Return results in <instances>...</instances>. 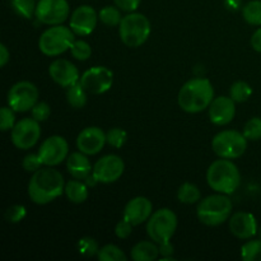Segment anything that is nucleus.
Wrapping results in <instances>:
<instances>
[{"instance_id": "36", "label": "nucleus", "mask_w": 261, "mask_h": 261, "mask_svg": "<svg viewBox=\"0 0 261 261\" xmlns=\"http://www.w3.org/2000/svg\"><path fill=\"white\" fill-rule=\"evenodd\" d=\"M14 110L9 106H4L0 110V129L2 132L12 130L15 125V115Z\"/></svg>"}, {"instance_id": "38", "label": "nucleus", "mask_w": 261, "mask_h": 261, "mask_svg": "<svg viewBox=\"0 0 261 261\" xmlns=\"http://www.w3.org/2000/svg\"><path fill=\"white\" fill-rule=\"evenodd\" d=\"M31 114L33 119L37 120L38 122L46 121L51 115V107L48 106L47 102H37L31 110Z\"/></svg>"}, {"instance_id": "42", "label": "nucleus", "mask_w": 261, "mask_h": 261, "mask_svg": "<svg viewBox=\"0 0 261 261\" xmlns=\"http://www.w3.org/2000/svg\"><path fill=\"white\" fill-rule=\"evenodd\" d=\"M160 246V255L162 256V259L167 260V259H171V257L173 256V246L172 244H171V241L168 242H165V244H161L158 245Z\"/></svg>"}, {"instance_id": "18", "label": "nucleus", "mask_w": 261, "mask_h": 261, "mask_svg": "<svg viewBox=\"0 0 261 261\" xmlns=\"http://www.w3.org/2000/svg\"><path fill=\"white\" fill-rule=\"evenodd\" d=\"M236 116V102L231 97H217L209 106V119L211 122L218 126L229 124Z\"/></svg>"}, {"instance_id": "10", "label": "nucleus", "mask_w": 261, "mask_h": 261, "mask_svg": "<svg viewBox=\"0 0 261 261\" xmlns=\"http://www.w3.org/2000/svg\"><path fill=\"white\" fill-rule=\"evenodd\" d=\"M12 143L18 149H31L37 144L41 138L40 122L32 117H25L20 121L15 122L12 129Z\"/></svg>"}, {"instance_id": "31", "label": "nucleus", "mask_w": 261, "mask_h": 261, "mask_svg": "<svg viewBox=\"0 0 261 261\" xmlns=\"http://www.w3.org/2000/svg\"><path fill=\"white\" fill-rule=\"evenodd\" d=\"M13 9L15 10L17 14L25 19H31L33 14L36 13V5L37 3L35 0H10Z\"/></svg>"}, {"instance_id": "41", "label": "nucleus", "mask_w": 261, "mask_h": 261, "mask_svg": "<svg viewBox=\"0 0 261 261\" xmlns=\"http://www.w3.org/2000/svg\"><path fill=\"white\" fill-rule=\"evenodd\" d=\"M116 7H119L122 12L133 13L139 8L142 0H114Z\"/></svg>"}, {"instance_id": "24", "label": "nucleus", "mask_w": 261, "mask_h": 261, "mask_svg": "<svg viewBox=\"0 0 261 261\" xmlns=\"http://www.w3.org/2000/svg\"><path fill=\"white\" fill-rule=\"evenodd\" d=\"M87 93L88 92L79 82V83L74 84L66 89V101L74 109H83L87 105V99H88Z\"/></svg>"}, {"instance_id": "32", "label": "nucleus", "mask_w": 261, "mask_h": 261, "mask_svg": "<svg viewBox=\"0 0 261 261\" xmlns=\"http://www.w3.org/2000/svg\"><path fill=\"white\" fill-rule=\"evenodd\" d=\"M70 53L71 56L76 60L81 61H86L91 58L92 55V47L88 42L83 40H75L73 42L70 47Z\"/></svg>"}, {"instance_id": "37", "label": "nucleus", "mask_w": 261, "mask_h": 261, "mask_svg": "<svg viewBox=\"0 0 261 261\" xmlns=\"http://www.w3.org/2000/svg\"><path fill=\"white\" fill-rule=\"evenodd\" d=\"M27 216V211L23 205H12L5 211V219L9 223H19Z\"/></svg>"}, {"instance_id": "40", "label": "nucleus", "mask_w": 261, "mask_h": 261, "mask_svg": "<svg viewBox=\"0 0 261 261\" xmlns=\"http://www.w3.org/2000/svg\"><path fill=\"white\" fill-rule=\"evenodd\" d=\"M133 227L134 226H133L130 222H127L126 219H122V221H120L119 223L116 224V227H115V234L121 240L127 239V237L132 234Z\"/></svg>"}, {"instance_id": "29", "label": "nucleus", "mask_w": 261, "mask_h": 261, "mask_svg": "<svg viewBox=\"0 0 261 261\" xmlns=\"http://www.w3.org/2000/svg\"><path fill=\"white\" fill-rule=\"evenodd\" d=\"M241 257L245 261H261V240H251L242 245Z\"/></svg>"}, {"instance_id": "2", "label": "nucleus", "mask_w": 261, "mask_h": 261, "mask_svg": "<svg viewBox=\"0 0 261 261\" xmlns=\"http://www.w3.org/2000/svg\"><path fill=\"white\" fill-rule=\"evenodd\" d=\"M214 99V88L205 78H194L181 87L177 96L178 106L188 114H199L209 109Z\"/></svg>"}, {"instance_id": "17", "label": "nucleus", "mask_w": 261, "mask_h": 261, "mask_svg": "<svg viewBox=\"0 0 261 261\" xmlns=\"http://www.w3.org/2000/svg\"><path fill=\"white\" fill-rule=\"evenodd\" d=\"M107 143L106 133L98 126H88L79 133L76 147L87 155H94L103 149Z\"/></svg>"}, {"instance_id": "21", "label": "nucleus", "mask_w": 261, "mask_h": 261, "mask_svg": "<svg viewBox=\"0 0 261 261\" xmlns=\"http://www.w3.org/2000/svg\"><path fill=\"white\" fill-rule=\"evenodd\" d=\"M66 168L68 172L76 180H86L92 172V165L87 154L79 152H73L66 158Z\"/></svg>"}, {"instance_id": "27", "label": "nucleus", "mask_w": 261, "mask_h": 261, "mask_svg": "<svg viewBox=\"0 0 261 261\" xmlns=\"http://www.w3.org/2000/svg\"><path fill=\"white\" fill-rule=\"evenodd\" d=\"M242 17L249 24L261 25V0H251L242 8Z\"/></svg>"}, {"instance_id": "4", "label": "nucleus", "mask_w": 261, "mask_h": 261, "mask_svg": "<svg viewBox=\"0 0 261 261\" xmlns=\"http://www.w3.org/2000/svg\"><path fill=\"white\" fill-rule=\"evenodd\" d=\"M232 200L226 194H214L206 196L199 203L196 208V216L199 221L209 227H217L223 224L232 214Z\"/></svg>"}, {"instance_id": "44", "label": "nucleus", "mask_w": 261, "mask_h": 261, "mask_svg": "<svg viewBox=\"0 0 261 261\" xmlns=\"http://www.w3.org/2000/svg\"><path fill=\"white\" fill-rule=\"evenodd\" d=\"M251 46L255 51L261 54V28L256 30L251 37Z\"/></svg>"}, {"instance_id": "43", "label": "nucleus", "mask_w": 261, "mask_h": 261, "mask_svg": "<svg viewBox=\"0 0 261 261\" xmlns=\"http://www.w3.org/2000/svg\"><path fill=\"white\" fill-rule=\"evenodd\" d=\"M9 60H10L9 50H8V47L4 45V43H0V66L4 68Z\"/></svg>"}, {"instance_id": "34", "label": "nucleus", "mask_w": 261, "mask_h": 261, "mask_svg": "<svg viewBox=\"0 0 261 261\" xmlns=\"http://www.w3.org/2000/svg\"><path fill=\"white\" fill-rule=\"evenodd\" d=\"M76 246H78L79 254L83 255V256L86 257L94 256V255L98 254L99 251L98 244H97L96 240L92 239V237H83V239L79 240Z\"/></svg>"}, {"instance_id": "19", "label": "nucleus", "mask_w": 261, "mask_h": 261, "mask_svg": "<svg viewBox=\"0 0 261 261\" xmlns=\"http://www.w3.org/2000/svg\"><path fill=\"white\" fill-rule=\"evenodd\" d=\"M229 231L240 240H250L257 233L256 218L247 212H236L229 217Z\"/></svg>"}, {"instance_id": "20", "label": "nucleus", "mask_w": 261, "mask_h": 261, "mask_svg": "<svg viewBox=\"0 0 261 261\" xmlns=\"http://www.w3.org/2000/svg\"><path fill=\"white\" fill-rule=\"evenodd\" d=\"M153 214V204L145 196H137L132 200L127 201L124 209V219L133 224V226H139L144 223L150 216Z\"/></svg>"}, {"instance_id": "45", "label": "nucleus", "mask_w": 261, "mask_h": 261, "mask_svg": "<svg viewBox=\"0 0 261 261\" xmlns=\"http://www.w3.org/2000/svg\"><path fill=\"white\" fill-rule=\"evenodd\" d=\"M257 233H259V237H260V240H261V227H260L259 231H257Z\"/></svg>"}, {"instance_id": "33", "label": "nucleus", "mask_w": 261, "mask_h": 261, "mask_svg": "<svg viewBox=\"0 0 261 261\" xmlns=\"http://www.w3.org/2000/svg\"><path fill=\"white\" fill-rule=\"evenodd\" d=\"M107 144L110 147H114L116 149H120L125 145L127 140V133L125 130L120 129V127H112L106 133Z\"/></svg>"}, {"instance_id": "7", "label": "nucleus", "mask_w": 261, "mask_h": 261, "mask_svg": "<svg viewBox=\"0 0 261 261\" xmlns=\"http://www.w3.org/2000/svg\"><path fill=\"white\" fill-rule=\"evenodd\" d=\"M176 228H177V216L168 208L158 209L147 221L148 236L158 245L171 241Z\"/></svg>"}, {"instance_id": "8", "label": "nucleus", "mask_w": 261, "mask_h": 261, "mask_svg": "<svg viewBox=\"0 0 261 261\" xmlns=\"http://www.w3.org/2000/svg\"><path fill=\"white\" fill-rule=\"evenodd\" d=\"M247 148V139L244 133L236 130H223L214 135L212 149L219 158L234 160L244 155Z\"/></svg>"}, {"instance_id": "1", "label": "nucleus", "mask_w": 261, "mask_h": 261, "mask_svg": "<svg viewBox=\"0 0 261 261\" xmlns=\"http://www.w3.org/2000/svg\"><path fill=\"white\" fill-rule=\"evenodd\" d=\"M65 193V181L63 175L55 168L46 166L33 172L28 182V196L38 205L51 203Z\"/></svg>"}, {"instance_id": "13", "label": "nucleus", "mask_w": 261, "mask_h": 261, "mask_svg": "<svg viewBox=\"0 0 261 261\" xmlns=\"http://www.w3.org/2000/svg\"><path fill=\"white\" fill-rule=\"evenodd\" d=\"M79 82L88 93L103 94L114 84V73L106 66H93L82 74Z\"/></svg>"}, {"instance_id": "15", "label": "nucleus", "mask_w": 261, "mask_h": 261, "mask_svg": "<svg viewBox=\"0 0 261 261\" xmlns=\"http://www.w3.org/2000/svg\"><path fill=\"white\" fill-rule=\"evenodd\" d=\"M97 22H98V14L94 8H92L91 5H81L71 13L69 27L75 35L88 36L94 31Z\"/></svg>"}, {"instance_id": "5", "label": "nucleus", "mask_w": 261, "mask_h": 261, "mask_svg": "<svg viewBox=\"0 0 261 261\" xmlns=\"http://www.w3.org/2000/svg\"><path fill=\"white\" fill-rule=\"evenodd\" d=\"M150 22L144 14L129 13L122 17L119 24V35L127 47H139L147 42L150 35Z\"/></svg>"}, {"instance_id": "6", "label": "nucleus", "mask_w": 261, "mask_h": 261, "mask_svg": "<svg viewBox=\"0 0 261 261\" xmlns=\"http://www.w3.org/2000/svg\"><path fill=\"white\" fill-rule=\"evenodd\" d=\"M75 33L70 27L56 24L47 28L38 40V48L46 56H59L70 50L71 45L75 41Z\"/></svg>"}, {"instance_id": "28", "label": "nucleus", "mask_w": 261, "mask_h": 261, "mask_svg": "<svg viewBox=\"0 0 261 261\" xmlns=\"http://www.w3.org/2000/svg\"><path fill=\"white\" fill-rule=\"evenodd\" d=\"M252 94V88L249 83L246 82H236L231 86L229 89V97L233 99L236 103H242V102H246L247 99L251 97Z\"/></svg>"}, {"instance_id": "22", "label": "nucleus", "mask_w": 261, "mask_h": 261, "mask_svg": "<svg viewBox=\"0 0 261 261\" xmlns=\"http://www.w3.org/2000/svg\"><path fill=\"white\" fill-rule=\"evenodd\" d=\"M130 256L135 261H152L160 256V246L154 241H140L133 246Z\"/></svg>"}, {"instance_id": "16", "label": "nucleus", "mask_w": 261, "mask_h": 261, "mask_svg": "<svg viewBox=\"0 0 261 261\" xmlns=\"http://www.w3.org/2000/svg\"><path fill=\"white\" fill-rule=\"evenodd\" d=\"M48 74L56 84L64 87V88H69L81 81L78 68L66 59L54 60L48 66Z\"/></svg>"}, {"instance_id": "9", "label": "nucleus", "mask_w": 261, "mask_h": 261, "mask_svg": "<svg viewBox=\"0 0 261 261\" xmlns=\"http://www.w3.org/2000/svg\"><path fill=\"white\" fill-rule=\"evenodd\" d=\"M38 88L28 81L15 83L8 92V106L15 112H27L38 102Z\"/></svg>"}, {"instance_id": "14", "label": "nucleus", "mask_w": 261, "mask_h": 261, "mask_svg": "<svg viewBox=\"0 0 261 261\" xmlns=\"http://www.w3.org/2000/svg\"><path fill=\"white\" fill-rule=\"evenodd\" d=\"M38 155L43 166H58L66 160L69 155V144L65 138L60 135H53L45 139L38 149Z\"/></svg>"}, {"instance_id": "26", "label": "nucleus", "mask_w": 261, "mask_h": 261, "mask_svg": "<svg viewBox=\"0 0 261 261\" xmlns=\"http://www.w3.org/2000/svg\"><path fill=\"white\" fill-rule=\"evenodd\" d=\"M98 19L107 27H116L122 19L121 9L119 7L107 5L98 12Z\"/></svg>"}, {"instance_id": "12", "label": "nucleus", "mask_w": 261, "mask_h": 261, "mask_svg": "<svg viewBox=\"0 0 261 261\" xmlns=\"http://www.w3.org/2000/svg\"><path fill=\"white\" fill-rule=\"evenodd\" d=\"M125 171V163L116 154H107L99 158L93 166L92 176L96 182L112 184L119 180Z\"/></svg>"}, {"instance_id": "39", "label": "nucleus", "mask_w": 261, "mask_h": 261, "mask_svg": "<svg viewBox=\"0 0 261 261\" xmlns=\"http://www.w3.org/2000/svg\"><path fill=\"white\" fill-rule=\"evenodd\" d=\"M22 166L23 168H24L27 172H36L37 170H40L41 167L43 166L42 161H41L40 155L35 154V153H31V154H27L24 157V160H23L22 162Z\"/></svg>"}, {"instance_id": "35", "label": "nucleus", "mask_w": 261, "mask_h": 261, "mask_svg": "<svg viewBox=\"0 0 261 261\" xmlns=\"http://www.w3.org/2000/svg\"><path fill=\"white\" fill-rule=\"evenodd\" d=\"M244 135L247 140L261 139V117H252L245 124Z\"/></svg>"}, {"instance_id": "30", "label": "nucleus", "mask_w": 261, "mask_h": 261, "mask_svg": "<svg viewBox=\"0 0 261 261\" xmlns=\"http://www.w3.org/2000/svg\"><path fill=\"white\" fill-rule=\"evenodd\" d=\"M99 261H126L127 257L116 245H106L97 254Z\"/></svg>"}, {"instance_id": "3", "label": "nucleus", "mask_w": 261, "mask_h": 261, "mask_svg": "<svg viewBox=\"0 0 261 261\" xmlns=\"http://www.w3.org/2000/svg\"><path fill=\"white\" fill-rule=\"evenodd\" d=\"M206 181L216 193L231 195L241 184V173L231 160L221 158L209 166L206 171Z\"/></svg>"}, {"instance_id": "25", "label": "nucleus", "mask_w": 261, "mask_h": 261, "mask_svg": "<svg viewBox=\"0 0 261 261\" xmlns=\"http://www.w3.org/2000/svg\"><path fill=\"white\" fill-rule=\"evenodd\" d=\"M200 189L191 182H184L177 190V199L184 204H195L200 200Z\"/></svg>"}, {"instance_id": "11", "label": "nucleus", "mask_w": 261, "mask_h": 261, "mask_svg": "<svg viewBox=\"0 0 261 261\" xmlns=\"http://www.w3.org/2000/svg\"><path fill=\"white\" fill-rule=\"evenodd\" d=\"M69 13L68 0H38L35 15L43 24L56 25L65 22Z\"/></svg>"}, {"instance_id": "23", "label": "nucleus", "mask_w": 261, "mask_h": 261, "mask_svg": "<svg viewBox=\"0 0 261 261\" xmlns=\"http://www.w3.org/2000/svg\"><path fill=\"white\" fill-rule=\"evenodd\" d=\"M65 195L71 203L82 204L88 199V188L82 181L70 180L65 184Z\"/></svg>"}]
</instances>
